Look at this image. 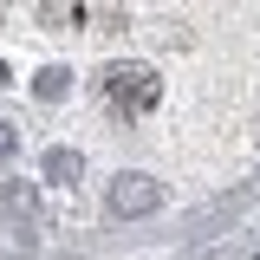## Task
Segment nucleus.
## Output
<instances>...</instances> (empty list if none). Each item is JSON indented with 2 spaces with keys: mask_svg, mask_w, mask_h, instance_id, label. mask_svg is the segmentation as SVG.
Instances as JSON below:
<instances>
[{
  "mask_svg": "<svg viewBox=\"0 0 260 260\" xmlns=\"http://www.w3.org/2000/svg\"><path fill=\"white\" fill-rule=\"evenodd\" d=\"M78 176H85V156H78V150H46V182L72 189Z\"/></svg>",
  "mask_w": 260,
  "mask_h": 260,
  "instance_id": "obj_3",
  "label": "nucleus"
},
{
  "mask_svg": "<svg viewBox=\"0 0 260 260\" xmlns=\"http://www.w3.org/2000/svg\"><path fill=\"white\" fill-rule=\"evenodd\" d=\"M0 85H7V65H0Z\"/></svg>",
  "mask_w": 260,
  "mask_h": 260,
  "instance_id": "obj_6",
  "label": "nucleus"
},
{
  "mask_svg": "<svg viewBox=\"0 0 260 260\" xmlns=\"http://www.w3.org/2000/svg\"><path fill=\"white\" fill-rule=\"evenodd\" d=\"M104 98H111V111H124V117H143V111H156V72L150 65H104Z\"/></svg>",
  "mask_w": 260,
  "mask_h": 260,
  "instance_id": "obj_1",
  "label": "nucleus"
},
{
  "mask_svg": "<svg viewBox=\"0 0 260 260\" xmlns=\"http://www.w3.org/2000/svg\"><path fill=\"white\" fill-rule=\"evenodd\" d=\"M111 215H124V221H137V215H156L162 208V182L156 176H143V169H124L117 182H111Z\"/></svg>",
  "mask_w": 260,
  "mask_h": 260,
  "instance_id": "obj_2",
  "label": "nucleus"
},
{
  "mask_svg": "<svg viewBox=\"0 0 260 260\" xmlns=\"http://www.w3.org/2000/svg\"><path fill=\"white\" fill-rule=\"evenodd\" d=\"M32 91L46 98V104H59V98L72 91V72H59V65H46V72H39V78H32Z\"/></svg>",
  "mask_w": 260,
  "mask_h": 260,
  "instance_id": "obj_4",
  "label": "nucleus"
},
{
  "mask_svg": "<svg viewBox=\"0 0 260 260\" xmlns=\"http://www.w3.org/2000/svg\"><path fill=\"white\" fill-rule=\"evenodd\" d=\"M20 150V137H13V124H0V156H13Z\"/></svg>",
  "mask_w": 260,
  "mask_h": 260,
  "instance_id": "obj_5",
  "label": "nucleus"
}]
</instances>
